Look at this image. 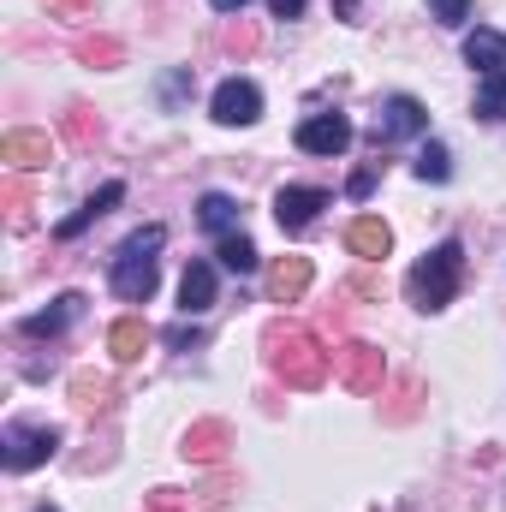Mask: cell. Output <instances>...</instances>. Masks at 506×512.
I'll return each instance as SVG.
<instances>
[{
	"mask_svg": "<svg viewBox=\"0 0 506 512\" xmlns=\"http://www.w3.org/2000/svg\"><path fill=\"white\" fill-rule=\"evenodd\" d=\"M36 512H60V507H36Z\"/></svg>",
	"mask_w": 506,
	"mask_h": 512,
	"instance_id": "cell-32",
	"label": "cell"
},
{
	"mask_svg": "<svg viewBox=\"0 0 506 512\" xmlns=\"http://www.w3.org/2000/svg\"><path fill=\"white\" fill-rule=\"evenodd\" d=\"M66 131H72V137L84 143V137H90V131H96V126H90V114H72V126H66Z\"/></svg>",
	"mask_w": 506,
	"mask_h": 512,
	"instance_id": "cell-29",
	"label": "cell"
},
{
	"mask_svg": "<svg viewBox=\"0 0 506 512\" xmlns=\"http://www.w3.org/2000/svg\"><path fill=\"white\" fill-rule=\"evenodd\" d=\"M149 512H185V495L179 489H155L149 495Z\"/></svg>",
	"mask_w": 506,
	"mask_h": 512,
	"instance_id": "cell-24",
	"label": "cell"
},
{
	"mask_svg": "<svg viewBox=\"0 0 506 512\" xmlns=\"http://www.w3.org/2000/svg\"><path fill=\"white\" fill-rule=\"evenodd\" d=\"M346 251L381 262V256L393 251V233H387V221H381V215H358V221L346 227Z\"/></svg>",
	"mask_w": 506,
	"mask_h": 512,
	"instance_id": "cell-14",
	"label": "cell"
},
{
	"mask_svg": "<svg viewBox=\"0 0 506 512\" xmlns=\"http://www.w3.org/2000/svg\"><path fill=\"white\" fill-rule=\"evenodd\" d=\"M120 197H126V185H120V179H108V185H102V191H96V197H90L78 215H66V221H60V239H78L84 227H96V221H102V215H108Z\"/></svg>",
	"mask_w": 506,
	"mask_h": 512,
	"instance_id": "cell-16",
	"label": "cell"
},
{
	"mask_svg": "<svg viewBox=\"0 0 506 512\" xmlns=\"http://www.w3.org/2000/svg\"><path fill=\"white\" fill-rule=\"evenodd\" d=\"M298 149L304 155H346L352 149V120L346 114H310L298 126Z\"/></svg>",
	"mask_w": 506,
	"mask_h": 512,
	"instance_id": "cell-9",
	"label": "cell"
},
{
	"mask_svg": "<svg viewBox=\"0 0 506 512\" xmlns=\"http://www.w3.org/2000/svg\"><path fill=\"white\" fill-rule=\"evenodd\" d=\"M54 6H60V12H72V6H84V0H54Z\"/></svg>",
	"mask_w": 506,
	"mask_h": 512,
	"instance_id": "cell-31",
	"label": "cell"
},
{
	"mask_svg": "<svg viewBox=\"0 0 506 512\" xmlns=\"http://www.w3.org/2000/svg\"><path fill=\"white\" fill-rule=\"evenodd\" d=\"M84 60H120V42H108V36L102 42H84Z\"/></svg>",
	"mask_w": 506,
	"mask_h": 512,
	"instance_id": "cell-26",
	"label": "cell"
},
{
	"mask_svg": "<svg viewBox=\"0 0 506 512\" xmlns=\"http://www.w3.org/2000/svg\"><path fill=\"white\" fill-rule=\"evenodd\" d=\"M209 6H215V12H245L251 0H209Z\"/></svg>",
	"mask_w": 506,
	"mask_h": 512,
	"instance_id": "cell-30",
	"label": "cell"
},
{
	"mask_svg": "<svg viewBox=\"0 0 506 512\" xmlns=\"http://www.w3.org/2000/svg\"><path fill=\"white\" fill-rule=\"evenodd\" d=\"M346 191H352V197H370V191H376V167H358V173H352V185H346Z\"/></svg>",
	"mask_w": 506,
	"mask_h": 512,
	"instance_id": "cell-27",
	"label": "cell"
},
{
	"mask_svg": "<svg viewBox=\"0 0 506 512\" xmlns=\"http://www.w3.org/2000/svg\"><path fill=\"white\" fill-rule=\"evenodd\" d=\"M197 221H203L209 233H233V221H239V203H233L227 191H203V203H197Z\"/></svg>",
	"mask_w": 506,
	"mask_h": 512,
	"instance_id": "cell-19",
	"label": "cell"
},
{
	"mask_svg": "<svg viewBox=\"0 0 506 512\" xmlns=\"http://www.w3.org/2000/svg\"><path fill=\"white\" fill-rule=\"evenodd\" d=\"M310 280H316L310 256H280V262L268 268V292H274V304H298V298L310 292Z\"/></svg>",
	"mask_w": 506,
	"mask_h": 512,
	"instance_id": "cell-12",
	"label": "cell"
},
{
	"mask_svg": "<svg viewBox=\"0 0 506 512\" xmlns=\"http://www.w3.org/2000/svg\"><path fill=\"white\" fill-rule=\"evenodd\" d=\"M459 280H465V251H459V239H447V245H435V251H423L411 262L405 298L417 310H447L459 298Z\"/></svg>",
	"mask_w": 506,
	"mask_h": 512,
	"instance_id": "cell-1",
	"label": "cell"
},
{
	"mask_svg": "<svg viewBox=\"0 0 506 512\" xmlns=\"http://www.w3.org/2000/svg\"><path fill=\"white\" fill-rule=\"evenodd\" d=\"M84 316V292H60L48 310H36V316H24V334L30 340H54V334H66L72 322Z\"/></svg>",
	"mask_w": 506,
	"mask_h": 512,
	"instance_id": "cell-11",
	"label": "cell"
},
{
	"mask_svg": "<svg viewBox=\"0 0 506 512\" xmlns=\"http://www.w3.org/2000/svg\"><path fill=\"white\" fill-rule=\"evenodd\" d=\"M417 179H429V185H447V179H453L447 143H423V149H417Z\"/></svg>",
	"mask_w": 506,
	"mask_h": 512,
	"instance_id": "cell-20",
	"label": "cell"
},
{
	"mask_svg": "<svg viewBox=\"0 0 506 512\" xmlns=\"http://www.w3.org/2000/svg\"><path fill=\"white\" fill-rule=\"evenodd\" d=\"M54 447H60V429H48V423H6V435H0L6 471H36L42 459H54Z\"/></svg>",
	"mask_w": 506,
	"mask_h": 512,
	"instance_id": "cell-4",
	"label": "cell"
},
{
	"mask_svg": "<svg viewBox=\"0 0 506 512\" xmlns=\"http://www.w3.org/2000/svg\"><path fill=\"white\" fill-rule=\"evenodd\" d=\"M221 453H227V423H197V429H191V441H185V459L215 465Z\"/></svg>",
	"mask_w": 506,
	"mask_h": 512,
	"instance_id": "cell-18",
	"label": "cell"
},
{
	"mask_svg": "<svg viewBox=\"0 0 506 512\" xmlns=\"http://www.w3.org/2000/svg\"><path fill=\"white\" fill-rule=\"evenodd\" d=\"M334 376L352 387V393H376L387 370H381V352H376V346L352 340V346H340V352H334Z\"/></svg>",
	"mask_w": 506,
	"mask_h": 512,
	"instance_id": "cell-7",
	"label": "cell"
},
{
	"mask_svg": "<svg viewBox=\"0 0 506 512\" xmlns=\"http://www.w3.org/2000/svg\"><path fill=\"white\" fill-rule=\"evenodd\" d=\"M322 209H328V191H322V185H280V197H274L280 233H304Z\"/></svg>",
	"mask_w": 506,
	"mask_h": 512,
	"instance_id": "cell-6",
	"label": "cell"
},
{
	"mask_svg": "<svg viewBox=\"0 0 506 512\" xmlns=\"http://www.w3.org/2000/svg\"><path fill=\"white\" fill-rule=\"evenodd\" d=\"M108 352H114V364H137V358L149 352V328H143L137 316H120V322L108 328Z\"/></svg>",
	"mask_w": 506,
	"mask_h": 512,
	"instance_id": "cell-17",
	"label": "cell"
},
{
	"mask_svg": "<svg viewBox=\"0 0 506 512\" xmlns=\"http://www.w3.org/2000/svg\"><path fill=\"white\" fill-rule=\"evenodd\" d=\"M209 108H215L221 126H256V120H262V90H256L251 78H227Z\"/></svg>",
	"mask_w": 506,
	"mask_h": 512,
	"instance_id": "cell-8",
	"label": "cell"
},
{
	"mask_svg": "<svg viewBox=\"0 0 506 512\" xmlns=\"http://www.w3.org/2000/svg\"><path fill=\"white\" fill-rule=\"evenodd\" d=\"M215 256H221V268H233V274H251L256 262H262V256H256V245L245 239V233H227Z\"/></svg>",
	"mask_w": 506,
	"mask_h": 512,
	"instance_id": "cell-22",
	"label": "cell"
},
{
	"mask_svg": "<svg viewBox=\"0 0 506 512\" xmlns=\"http://www.w3.org/2000/svg\"><path fill=\"white\" fill-rule=\"evenodd\" d=\"M423 131H429V108L417 96H387L370 137H376V149H387V143H405V137H423Z\"/></svg>",
	"mask_w": 506,
	"mask_h": 512,
	"instance_id": "cell-5",
	"label": "cell"
},
{
	"mask_svg": "<svg viewBox=\"0 0 506 512\" xmlns=\"http://www.w3.org/2000/svg\"><path fill=\"white\" fill-rule=\"evenodd\" d=\"M215 304V268L209 262H191L185 274H179V310L185 316H203Z\"/></svg>",
	"mask_w": 506,
	"mask_h": 512,
	"instance_id": "cell-15",
	"label": "cell"
},
{
	"mask_svg": "<svg viewBox=\"0 0 506 512\" xmlns=\"http://www.w3.org/2000/svg\"><path fill=\"white\" fill-rule=\"evenodd\" d=\"M429 12H435L441 24H453V30H459V24L471 18V0H429Z\"/></svg>",
	"mask_w": 506,
	"mask_h": 512,
	"instance_id": "cell-23",
	"label": "cell"
},
{
	"mask_svg": "<svg viewBox=\"0 0 506 512\" xmlns=\"http://www.w3.org/2000/svg\"><path fill=\"white\" fill-rule=\"evenodd\" d=\"M477 120H506V72H489L477 84Z\"/></svg>",
	"mask_w": 506,
	"mask_h": 512,
	"instance_id": "cell-21",
	"label": "cell"
},
{
	"mask_svg": "<svg viewBox=\"0 0 506 512\" xmlns=\"http://www.w3.org/2000/svg\"><path fill=\"white\" fill-rule=\"evenodd\" d=\"M48 131H6L0 137V161L12 167V173H36V167H48Z\"/></svg>",
	"mask_w": 506,
	"mask_h": 512,
	"instance_id": "cell-10",
	"label": "cell"
},
{
	"mask_svg": "<svg viewBox=\"0 0 506 512\" xmlns=\"http://www.w3.org/2000/svg\"><path fill=\"white\" fill-rule=\"evenodd\" d=\"M161 245H167V233L161 227H137L126 245L114 251V268H108V280H114V292L126 298V304H149L155 298V280H161Z\"/></svg>",
	"mask_w": 506,
	"mask_h": 512,
	"instance_id": "cell-2",
	"label": "cell"
},
{
	"mask_svg": "<svg viewBox=\"0 0 506 512\" xmlns=\"http://www.w3.org/2000/svg\"><path fill=\"white\" fill-rule=\"evenodd\" d=\"M6 209H12V227H24V185L6 179Z\"/></svg>",
	"mask_w": 506,
	"mask_h": 512,
	"instance_id": "cell-25",
	"label": "cell"
},
{
	"mask_svg": "<svg viewBox=\"0 0 506 512\" xmlns=\"http://www.w3.org/2000/svg\"><path fill=\"white\" fill-rule=\"evenodd\" d=\"M304 6H310V0H268V12H274V18H298Z\"/></svg>",
	"mask_w": 506,
	"mask_h": 512,
	"instance_id": "cell-28",
	"label": "cell"
},
{
	"mask_svg": "<svg viewBox=\"0 0 506 512\" xmlns=\"http://www.w3.org/2000/svg\"><path fill=\"white\" fill-rule=\"evenodd\" d=\"M465 60L489 78V72H506V30H489V24H477L471 36H465Z\"/></svg>",
	"mask_w": 506,
	"mask_h": 512,
	"instance_id": "cell-13",
	"label": "cell"
},
{
	"mask_svg": "<svg viewBox=\"0 0 506 512\" xmlns=\"http://www.w3.org/2000/svg\"><path fill=\"white\" fill-rule=\"evenodd\" d=\"M268 364H274L292 387H322L328 370H334V352H328L310 328H274V334H268Z\"/></svg>",
	"mask_w": 506,
	"mask_h": 512,
	"instance_id": "cell-3",
	"label": "cell"
}]
</instances>
